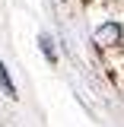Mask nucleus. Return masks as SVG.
Listing matches in <instances>:
<instances>
[{
    "mask_svg": "<svg viewBox=\"0 0 124 127\" xmlns=\"http://www.w3.org/2000/svg\"><path fill=\"white\" fill-rule=\"evenodd\" d=\"M0 86L6 89V95H16V86H13V79H10V73H6L3 64H0Z\"/></svg>",
    "mask_w": 124,
    "mask_h": 127,
    "instance_id": "nucleus-2",
    "label": "nucleus"
},
{
    "mask_svg": "<svg viewBox=\"0 0 124 127\" xmlns=\"http://www.w3.org/2000/svg\"><path fill=\"white\" fill-rule=\"evenodd\" d=\"M118 38H121V26H115V22H108V26H102L95 32V41L99 45H115Z\"/></svg>",
    "mask_w": 124,
    "mask_h": 127,
    "instance_id": "nucleus-1",
    "label": "nucleus"
}]
</instances>
